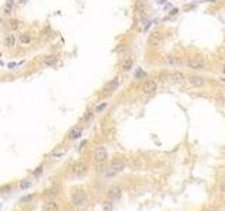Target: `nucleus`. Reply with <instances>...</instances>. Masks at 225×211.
Listing matches in <instances>:
<instances>
[{
	"label": "nucleus",
	"mask_w": 225,
	"mask_h": 211,
	"mask_svg": "<svg viewBox=\"0 0 225 211\" xmlns=\"http://www.w3.org/2000/svg\"><path fill=\"white\" fill-rule=\"evenodd\" d=\"M70 200H72V204L75 205V207H82V205H85L86 201H87V196H86V193L83 192V190H75V192L72 193Z\"/></svg>",
	"instance_id": "f257e3e1"
},
{
	"label": "nucleus",
	"mask_w": 225,
	"mask_h": 211,
	"mask_svg": "<svg viewBox=\"0 0 225 211\" xmlns=\"http://www.w3.org/2000/svg\"><path fill=\"white\" fill-rule=\"evenodd\" d=\"M107 158H108V154H107V151H106V148H103V147L96 148L94 152H93V159H94L97 163L106 162Z\"/></svg>",
	"instance_id": "f03ea898"
},
{
	"label": "nucleus",
	"mask_w": 225,
	"mask_h": 211,
	"mask_svg": "<svg viewBox=\"0 0 225 211\" xmlns=\"http://www.w3.org/2000/svg\"><path fill=\"white\" fill-rule=\"evenodd\" d=\"M121 196H123V189H121L120 186H113V187H110V189L107 190V197H108V200H111V201L120 200Z\"/></svg>",
	"instance_id": "7ed1b4c3"
},
{
	"label": "nucleus",
	"mask_w": 225,
	"mask_h": 211,
	"mask_svg": "<svg viewBox=\"0 0 225 211\" xmlns=\"http://www.w3.org/2000/svg\"><path fill=\"white\" fill-rule=\"evenodd\" d=\"M118 85H120V79H118V77H114V79L110 80V82L104 86V89H103V94H104V96H108V94H111V93H114L115 90H117Z\"/></svg>",
	"instance_id": "20e7f679"
},
{
	"label": "nucleus",
	"mask_w": 225,
	"mask_h": 211,
	"mask_svg": "<svg viewBox=\"0 0 225 211\" xmlns=\"http://www.w3.org/2000/svg\"><path fill=\"white\" fill-rule=\"evenodd\" d=\"M125 166H127V163L124 162L123 159H114L110 163V170L113 175H115V173H118V172H123V170L125 169Z\"/></svg>",
	"instance_id": "39448f33"
},
{
	"label": "nucleus",
	"mask_w": 225,
	"mask_h": 211,
	"mask_svg": "<svg viewBox=\"0 0 225 211\" xmlns=\"http://www.w3.org/2000/svg\"><path fill=\"white\" fill-rule=\"evenodd\" d=\"M87 169H89V166H87V163L83 162V160H79V162H76L75 165H73L72 172H73V175H76V176H82V175H85V173L87 172Z\"/></svg>",
	"instance_id": "423d86ee"
},
{
	"label": "nucleus",
	"mask_w": 225,
	"mask_h": 211,
	"mask_svg": "<svg viewBox=\"0 0 225 211\" xmlns=\"http://www.w3.org/2000/svg\"><path fill=\"white\" fill-rule=\"evenodd\" d=\"M156 89H158V83H156V80H153V79L145 80V82H144V85H142V92L144 93H148V94L155 93Z\"/></svg>",
	"instance_id": "0eeeda50"
},
{
	"label": "nucleus",
	"mask_w": 225,
	"mask_h": 211,
	"mask_svg": "<svg viewBox=\"0 0 225 211\" xmlns=\"http://www.w3.org/2000/svg\"><path fill=\"white\" fill-rule=\"evenodd\" d=\"M186 65L190 68V69H194V70H201V69H204V66H206V64H204L203 59H198V58L187 59Z\"/></svg>",
	"instance_id": "6e6552de"
},
{
	"label": "nucleus",
	"mask_w": 225,
	"mask_h": 211,
	"mask_svg": "<svg viewBox=\"0 0 225 211\" xmlns=\"http://www.w3.org/2000/svg\"><path fill=\"white\" fill-rule=\"evenodd\" d=\"M187 80H189V83L191 85V86H196V87H200L203 86L204 83H206V79L201 76H197V75H191V76L187 77Z\"/></svg>",
	"instance_id": "1a4fd4ad"
},
{
	"label": "nucleus",
	"mask_w": 225,
	"mask_h": 211,
	"mask_svg": "<svg viewBox=\"0 0 225 211\" xmlns=\"http://www.w3.org/2000/svg\"><path fill=\"white\" fill-rule=\"evenodd\" d=\"M3 44L6 48H14L16 47V37H14V34H6V37H4L3 39Z\"/></svg>",
	"instance_id": "9d476101"
},
{
	"label": "nucleus",
	"mask_w": 225,
	"mask_h": 211,
	"mask_svg": "<svg viewBox=\"0 0 225 211\" xmlns=\"http://www.w3.org/2000/svg\"><path fill=\"white\" fill-rule=\"evenodd\" d=\"M80 135H82V127H79V125H76V127H72L69 130V132H68V137H69V139H77Z\"/></svg>",
	"instance_id": "9b49d317"
},
{
	"label": "nucleus",
	"mask_w": 225,
	"mask_h": 211,
	"mask_svg": "<svg viewBox=\"0 0 225 211\" xmlns=\"http://www.w3.org/2000/svg\"><path fill=\"white\" fill-rule=\"evenodd\" d=\"M168 79L172 80V82H183L184 79H186V75L181 73V72H172V73L168 75Z\"/></svg>",
	"instance_id": "f8f14e48"
},
{
	"label": "nucleus",
	"mask_w": 225,
	"mask_h": 211,
	"mask_svg": "<svg viewBox=\"0 0 225 211\" xmlns=\"http://www.w3.org/2000/svg\"><path fill=\"white\" fill-rule=\"evenodd\" d=\"M16 7V0H6L3 4V14H11Z\"/></svg>",
	"instance_id": "ddd939ff"
},
{
	"label": "nucleus",
	"mask_w": 225,
	"mask_h": 211,
	"mask_svg": "<svg viewBox=\"0 0 225 211\" xmlns=\"http://www.w3.org/2000/svg\"><path fill=\"white\" fill-rule=\"evenodd\" d=\"M132 66H134V59L131 56L125 58V59L123 61V64H121V68H123L124 72H128V70H131V69H132Z\"/></svg>",
	"instance_id": "4468645a"
},
{
	"label": "nucleus",
	"mask_w": 225,
	"mask_h": 211,
	"mask_svg": "<svg viewBox=\"0 0 225 211\" xmlns=\"http://www.w3.org/2000/svg\"><path fill=\"white\" fill-rule=\"evenodd\" d=\"M44 211H59V205L54 200H49L44 204Z\"/></svg>",
	"instance_id": "2eb2a0df"
},
{
	"label": "nucleus",
	"mask_w": 225,
	"mask_h": 211,
	"mask_svg": "<svg viewBox=\"0 0 225 211\" xmlns=\"http://www.w3.org/2000/svg\"><path fill=\"white\" fill-rule=\"evenodd\" d=\"M135 9L138 13L144 14L146 11V3L144 2V0H135Z\"/></svg>",
	"instance_id": "dca6fc26"
},
{
	"label": "nucleus",
	"mask_w": 225,
	"mask_h": 211,
	"mask_svg": "<svg viewBox=\"0 0 225 211\" xmlns=\"http://www.w3.org/2000/svg\"><path fill=\"white\" fill-rule=\"evenodd\" d=\"M7 26H9V28L11 30V31H14V30H19L20 27H21V21L17 19H11V20H9Z\"/></svg>",
	"instance_id": "f3484780"
},
{
	"label": "nucleus",
	"mask_w": 225,
	"mask_h": 211,
	"mask_svg": "<svg viewBox=\"0 0 225 211\" xmlns=\"http://www.w3.org/2000/svg\"><path fill=\"white\" fill-rule=\"evenodd\" d=\"M20 41H21V44L23 45H28V44H31V35L28 34V32H24V34H21L20 35Z\"/></svg>",
	"instance_id": "a211bd4d"
},
{
	"label": "nucleus",
	"mask_w": 225,
	"mask_h": 211,
	"mask_svg": "<svg viewBox=\"0 0 225 211\" xmlns=\"http://www.w3.org/2000/svg\"><path fill=\"white\" fill-rule=\"evenodd\" d=\"M58 61V58L56 55H48V56L44 58V64L45 65H55Z\"/></svg>",
	"instance_id": "6ab92c4d"
},
{
	"label": "nucleus",
	"mask_w": 225,
	"mask_h": 211,
	"mask_svg": "<svg viewBox=\"0 0 225 211\" xmlns=\"http://www.w3.org/2000/svg\"><path fill=\"white\" fill-rule=\"evenodd\" d=\"M166 65H172V66H180L181 65V61L180 59H176V58H168L165 61Z\"/></svg>",
	"instance_id": "aec40b11"
},
{
	"label": "nucleus",
	"mask_w": 225,
	"mask_h": 211,
	"mask_svg": "<svg viewBox=\"0 0 225 211\" xmlns=\"http://www.w3.org/2000/svg\"><path fill=\"white\" fill-rule=\"evenodd\" d=\"M59 194V187L58 186H54V187H51L49 190H47V196L48 197H55V196Z\"/></svg>",
	"instance_id": "412c9836"
},
{
	"label": "nucleus",
	"mask_w": 225,
	"mask_h": 211,
	"mask_svg": "<svg viewBox=\"0 0 225 211\" xmlns=\"http://www.w3.org/2000/svg\"><path fill=\"white\" fill-rule=\"evenodd\" d=\"M158 42H160V34L159 32H152V35H151V44L158 45Z\"/></svg>",
	"instance_id": "4be33fe9"
},
{
	"label": "nucleus",
	"mask_w": 225,
	"mask_h": 211,
	"mask_svg": "<svg viewBox=\"0 0 225 211\" xmlns=\"http://www.w3.org/2000/svg\"><path fill=\"white\" fill-rule=\"evenodd\" d=\"M113 210V201H107L104 205H103V211H111Z\"/></svg>",
	"instance_id": "5701e85b"
},
{
	"label": "nucleus",
	"mask_w": 225,
	"mask_h": 211,
	"mask_svg": "<svg viewBox=\"0 0 225 211\" xmlns=\"http://www.w3.org/2000/svg\"><path fill=\"white\" fill-rule=\"evenodd\" d=\"M24 64V61L23 62H10L9 65H7V68H9V69H16V66H20V65H23Z\"/></svg>",
	"instance_id": "b1692460"
},
{
	"label": "nucleus",
	"mask_w": 225,
	"mask_h": 211,
	"mask_svg": "<svg viewBox=\"0 0 225 211\" xmlns=\"http://www.w3.org/2000/svg\"><path fill=\"white\" fill-rule=\"evenodd\" d=\"M107 107V103H102V104H98L97 107H96V113H100V111H104V109Z\"/></svg>",
	"instance_id": "393cba45"
},
{
	"label": "nucleus",
	"mask_w": 225,
	"mask_h": 211,
	"mask_svg": "<svg viewBox=\"0 0 225 211\" xmlns=\"http://www.w3.org/2000/svg\"><path fill=\"white\" fill-rule=\"evenodd\" d=\"M219 192L225 193V182H224V183H221V186H219Z\"/></svg>",
	"instance_id": "a878e982"
},
{
	"label": "nucleus",
	"mask_w": 225,
	"mask_h": 211,
	"mask_svg": "<svg viewBox=\"0 0 225 211\" xmlns=\"http://www.w3.org/2000/svg\"><path fill=\"white\" fill-rule=\"evenodd\" d=\"M26 2H27V0H20V3H21V4H23V3H26Z\"/></svg>",
	"instance_id": "bb28decb"
},
{
	"label": "nucleus",
	"mask_w": 225,
	"mask_h": 211,
	"mask_svg": "<svg viewBox=\"0 0 225 211\" xmlns=\"http://www.w3.org/2000/svg\"><path fill=\"white\" fill-rule=\"evenodd\" d=\"M222 72H224V73H225V65H224V66H222Z\"/></svg>",
	"instance_id": "cd10ccee"
}]
</instances>
